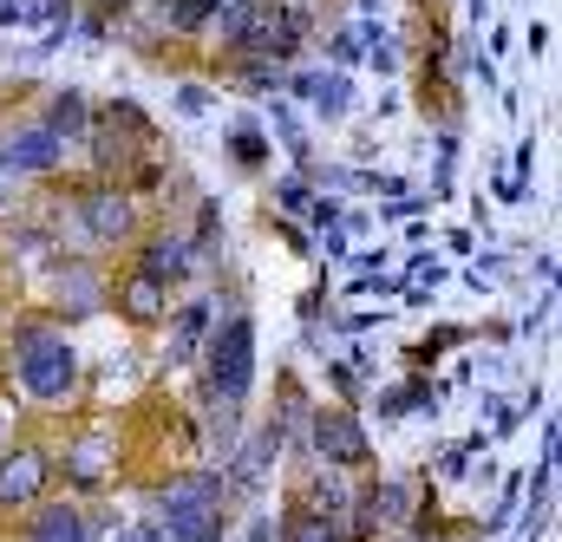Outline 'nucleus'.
<instances>
[{"label":"nucleus","mask_w":562,"mask_h":542,"mask_svg":"<svg viewBox=\"0 0 562 542\" xmlns=\"http://www.w3.org/2000/svg\"><path fill=\"white\" fill-rule=\"evenodd\" d=\"M321 79H327V72H301V79H294V92H301V99H321Z\"/></svg>","instance_id":"4be33fe9"},{"label":"nucleus","mask_w":562,"mask_h":542,"mask_svg":"<svg viewBox=\"0 0 562 542\" xmlns=\"http://www.w3.org/2000/svg\"><path fill=\"white\" fill-rule=\"evenodd\" d=\"M79 223H86V236L105 242V249H119V242L138 236V210H132L125 190H86V196H79Z\"/></svg>","instance_id":"20e7f679"},{"label":"nucleus","mask_w":562,"mask_h":542,"mask_svg":"<svg viewBox=\"0 0 562 542\" xmlns=\"http://www.w3.org/2000/svg\"><path fill=\"white\" fill-rule=\"evenodd\" d=\"M307 451H314L321 464H360V458H367V431H360L353 411H314Z\"/></svg>","instance_id":"39448f33"},{"label":"nucleus","mask_w":562,"mask_h":542,"mask_svg":"<svg viewBox=\"0 0 562 542\" xmlns=\"http://www.w3.org/2000/svg\"><path fill=\"white\" fill-rule=\"evenodd\" d=\"M40 490H46V451L40 444L0 451V510H26Z\"/></svg>","instance_id":"423d86ee"},{"label":"nucleus","mask_w":562,"mask_h":542,"mask_svg":"<svg viewBox=\"0 0 562 542\" xmlns=\"http://www.w3.org/2000/svg\"><path fill=\"white\" fill-rule=\"evenodd\" d=\"M288 542H340V530H334V523H321V517H307V510H301V517H288Z\"/></svg>","instance_id":"2eb2a0df"},{"label":"nucleus","mask_w":562,"mask_h":542,"mask_svg":"<svg viewBox=\"0 0 562 542\" xmlns=\"http://www.w3.org/2000/svg\"><path fill=\"white\" fill-rule=\"evenodd\" d=\"M40 125L59 137V144H66V137H86V132H92V105H86V92H53Z\"/></svg>","instance_id":"9b49d317"},{"label":"nucleus","mask_w":562,"mask_h":542,"mask_svg":"<svg viewBox=\"0 0 562 542\" xmlns=\"http://www.w3.org/2000/svg\"><path fill=\"white\" fill-rule=\"evenodd\" d=\"M13 380H20L26 399L66 406L72 386H79V353H72V340H59V334L40 327V320H20V327H13Z\"/></svg>","instance_id":"f257e3e1"},{"label":"nucleus","mask_w":562,"mask_h":542,"mask_svg":"<svg viewBox=\"0 0 562 542\" xmlns=\"http://www.w3.org/2000/svg\"><path fill=\"white\" fill-rule=\"evenodd\" d=\"M92 287H99V274H92V269H66V274H59V307H66L72 320H79V314H92V307H99V294H92Z\"/></svg>","instance_id":"ddd939ff"},{"label":"nucleus","mask_w":562,"mask_h":542,"mask_svg":"<svg viewBox=\"0 0 562 542\" xmlns=\"http://www.w3.org/2000/svg\"><path fill=\"white\" fill-rule=\"evenodd\" d=\"M0 451H7V418H0Z\"/></svg>","instance_id":"393cba45"},{"label":"nucleus","mask_w":562,"mask_h":542,"mask_svg":"<svg viewBox=\"0 0 562 542\" xmlns=\"http://www.w3.org/2000/svg\"><path fill=\"white\" fill-rule=\"evenodd\" d=\"M138 542H170V537H164V530H157V517H150V523H138Z\"/></svg>","instance_id":"b1692460"},{"label":"nucleus","mask_w":562,"mask_h":542,"mask_svg":"<svg viewBox=\"0 0 562 542\" xmlns=\"http://www.w3.org/2000/svg\"><path fill=\"white\" fill-rule=\"evenodd\" d=\"M236 157H243V163H262V157H269V144L256 137V125H236Z\"/></svg>","instance_id":"a211bd4d"},{"label":"nucleus","mask_w":562,"mask_h":542,"mask_svg":"<svg viewBox=\"0 0 562 542\" xmlns=\"http://www.w3.org/2000/svg\"><path fill=\"white\" fill-rule=\"evenodd\" d=\"M59 157H66V144L40 118L33 125H7V137H0V170H13V177H53Z\"/></svg>","instance_id":"7ed1b4c3"},{"label":"nucleus","mask_w":562,"mask_h":542,"mask_svg":"<svg viewBox=\"0 0 562 542\" xmlns=\"http://www.w3.org/2000/svg\"><path fill=\"white\" fill-rule=\"evenodd\" d=\"M119 314L132 320V327H157L164 314H170V287L157 281V274H132V281H119Z\"/></svg>","instance_id":"0eeeda50"},{"label":"nucleus","mask_w":562,"mask_h":542,"mask_svg":"<svg viewBox=\"0 0 562 542\" xmlns=\"http://www.w3.org/2000/svg\"><path fill=\"white\" fill-rule=\"evenodd\" d=\"M243 86H249V92H276L281 72L269 66V59H249V66H243Z\"/></svg>","instance_id":"f3484780"},{"label":"nucleus","mask_w":562,"mask_h":542,"mask_svg":"<svg viewBox=\"0 0 562 542\" xmlns=\"http://www.w3.org/2000/svg\"><path fill=\"white\" fill-rule=\"evenodd\" d=\"M269 537H276V530H269V517H256V523L243 530V542H269Z\"/></svg>","instance_id":"5701e85b"},{"label":"nucleus","mask_w":562,"mask_h":542,"mask_svg":"<svg viewBox=\"0 0 562 542\" xmlns=\"http://www.w3.org/2000/svg\"><path fill=\"white\" fill-rule=\"evenodd\" d=\"M276 132H281V144H288L294 157H307V137H301V125H294V112H276Z\"/></svg>","instance_id":"6ab92c4d"},{"label":"nucleus","mask_w":562,"mask_h":542,"mask_svg":"<svg viewBox=\"0 0 562 542\" xmlns=\"http://www.w3.org/2000/svg\"><path fill=\"white\" fill-rule=\"evenodd\" d=\"M210 327H216V320H210V301H190V307L177 314V340H170V360H190V353L210 340Z\"/></svg>","instance_id":"f8f14e48"},{"label":"nucleus","mask_w":562,"mask_h":542,"mask_svg":"<svg viewBox=\"0 0 562 542\" xmlns=\"http://www.w3.org/2000/svg\"><path fill=\"white\" fill-rule=\"evenodd\" d=\"M281 203H288V210H307V183H301V177H281Z\"/></svg>","instance_id":"412c9836"},{"label":"nucleus","mask_w":562,"mask_h":542,"mask_svg":"<svg viewBox=\"0 0 562 542\" xmlns=\"http://www.w3.org/2000/svg\"><path fill=\"white\" fill-rule=\"evenodd\" d=\"M256 13V0H210V20H243Z\"/></svg>","instance_id":"aec40b11"},{"label":"nucleus","mask_w":562,"mask_h":542,"mask_svg":"<svg viewBox=\"0 0 562 542\" xmlns=\"http://www.w3.org/2000/svg\"><path fill=\"white\" fill-rule=\"evenodd\" d=\"M112 451H119V444H105V438L66 444V484H72V490H99V484L112 477Z\"/></svg>","instance_id":"6e6552de"},{"label":"nucleus","mask_w":562,"mask_h":542,"mask_svg":"<svg viewBox=\"0 0 562 542\" xmlns=\"http://www.w3.org/2000/svg\"><path fill=\"white\" fill-rule=\"evenodd\" d=\"M210 386L223 406H243L256 393V320L229 314L223 327H210Z\"/></svg>","instance_id":"f03ea898"},{"label":"nucleus","mask_w":562,"mask_h":542,"mask_svg":"<svg viewBox=\"0 0 562 542\" xmlns=\"http://www.w3.org/2000/svg\"><path fill=\"white\" fill-rule=\"evenodd\" d=\"M26 542H99V537H92V517H86L79 504H46V510L33 517Z\"/></svg>","instance_id":"1a4fd4ad"},{"label":"nucleus","mask_w":562,"mask_h":542,"mask_svg":"<svg viewBox=\"0 0 562 542\" xmlns=\"http://www.w3.org/2000/svg\"><path fill=\"white\" fill-rule=\"evenodd\" d=\"M347 99H353V86L327 72V79H321V99H314V112H327V118H340V112H347Z\"/></svg>","instance_id":"dca6fc26"},{"label":"nucleus","mask_w":562,"mask_h":542,"mask_svg":"<svg viewBox=\"0 0 562 542\" xmlns=\"http://www.w3.org/2000/svg\"><path fill=\"white\" fill-rule=\"evenodd\" d=\"M190 256H196V242H190V236H170V229H164V236H157V242L144 249V274H157V281L170 287V281H183V274H190Z\"/></svg>","instance_id":"9d476101"},{"label":"nucleus","mask_w":562,"mask_h":542,"mask_svg":"<svg viewBox=\"0 0 562 542\" xmlns=\"http://www.w3.org/2000/svg\"><path fill=\"white\" fill-rule=\"evenodd\" d=\"M164 13H170L177 33H196V26L210 20V0H164Z\"/></svg>","instance_id":"4468645a"}]
</instances>
